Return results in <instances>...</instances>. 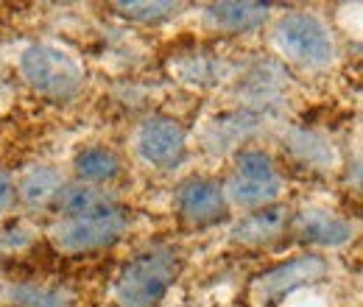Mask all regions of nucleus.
Listing matches in <instances>:
<instances>
[{
    "instance_id": "412c9836",
    "label": "nucleus",
    "mask_w": 363,
    "mask_h": 307,
    "mask_svg": "<svg viewBox=\"0 0 363 307\" xmlns=\"http://www.w3.org/2000/svg\"><path fill=\"white\" fill-rule=\"evenodd\" d=\"M14 201H17V182L0 168V216L9 213Z\"/></svg>"
},
{
    "instance_id": "6ab92c4d",
    "label": "nucleus",
    "mask_w": 363,
    "mask_h": 307,
    "mask_svg": "<svg viewBox=\"0 0 363 307\" xmlns=\"http://www.w3.org/2000/svg\"><path fill=\"white\" fill-rule=\"evenodd\" d=\"M112 9L132 20V23H143V26H157L165 20H174L182 11V3H171V0H121L112 3Z\"/></svg>"
},
{
    "instance_id": "6e6552de",
    "label": "nucleus",
    "mask_w": 363,
    "mask_h": 307,
    "mask_svg": "<svg viewBox=\"0 0 363 307\" xmlns=\"http://www.w3.org/2000/svg\"><path fill=\"white\" fill-rule=\"evenodd\" d=\"M174 207L179 218L190 226H210L227 216L229 204L224 196V184L204 176H190L177 187Z\"/></svg>"
},
{
    "instance_id": "f257e3e1",
    "label": "nucleus",
    "mask_w": 363,
    "mask_h": 307,
    "mask_svg": "<svg viewBox=\"0 0 363 307\" xmlns=\"http://www.w3.org/2000/svg\"><path fill=\"white\" fill-rule=\"evenodd\" d=\"M182 274V255L174 246H148L121 268L115 302L121 307H157Z\"/></svg>"
},
{
    "instance_id": "1a4fd4ad",
    "label": "nucleus",
    "mask_w": 363,
    "mask_h": 307,
    "mask_svg": "<svg viewBox=\"0 0 363 307\" xmlns=\"http://www.w3.org/2000/svg\"><path fill=\"white\" fill-rule=\"evenodd\" d=\"M260 129V112L252 106H238V109H224L216 118L207 121L204 134H201V145L207 154L213 157H224V154H238L243 143H249Z\"/></svg>"
},
{
    "instance_id": "9b49d317",
    "label": "nucleus",
    "mask_w": 363,
    "mask_h": 307,
    "mask_svg": "<svg viewBox=\"0 0 363 307\" xmlns=\"http://www.w3.org/2000/svg\"><path fill=\"white\" fill-rule=\"evenodd\" d=\"M272 17V9L266 3H252V0H227V3H210L201 11V23L227 37H246L260 31Z\"/></svg>"
},
{
    "instance_id": "f8f14e48",
    "label": "nucleus",
    "mask_w": 363,
    "mask_h": 307,
    "mask_svg": "<svg viewBox=\"0 0 363 307\" xmlns=\"http://www.w3.org/2000/svg\"><path fill=\"white\" fill-rule=\"evenodd\" d=\"M288 210H282V207H263V210H255V213H246L243 218H238L232 223V229H229V238L235 240V243H240V246H252V249H257V246H269L274 240H279L282 235H285V229H288Z\"/></svg>"
},
{
    "instance_id": "f03ea898",
    "label": "nucleus",
    "mask_w": 363,
    "mask_h": 307,
    "mask_svg": "<svg viewBox=\"0 0 363 307\" xmlns=\"http://www.w3.org/2000/svg\"><path fill=\"white\" fill-rule=\"evenodd\" d=\"M272 48L282 62L302 70H327L338 56L330 26L313 11H288L277 17L272 26Z\"/></svg>"
},
{
    "instance_id": "ddd939ff",
    "label": "nucleus",
    "mask_w": 363,
    "mask_h": 307,
    "mask_svg": "<svg viewBox=\"0 0 363 307\" xmlns=\"http://www.w3.org/2000/svg\"><path fill=\"white\" fill-rule=\"evenodd\" d=\"M121 204L115 201V196H109L101 187L92 184H65L56 196V210L62 213V218H90V216H106L112 210H118Z\"/></svg>"
},
{
    "instance_id": "20e7f679",
    "label": "nucleus",
    "mask_w": 363,
    "mask_h": 307,
    "mask_svg": "<svg viewBox=\"0 0 363 307\" xmlns=\"http://www.w3.org/2000/svg\"><path fill=\"white\" fill-rule=\"evenodd\" d=\"M285 182L277 171L274 160L260 148H240L235 154V174L224 184L227 204L243 213L272 207L279 199Z\"/></svg>"
},
{
    "instance_id": "9d476101",
    "label": "nucleus",
    "mask_w": 363,
    "mask_h": 307,
    "mask_svg": "<svg viewBox=\"0 0 363 307\" xmlns=\"http://www.w3.org/2000/svg\"><path fill=\"white\" fill-rule=\"evenodd\" d=\"M288 226L294 229V235L299 240L318 246V249H341V246L352 243V238H355L352 221L335 216L327 207H302Z\"/></svg>"
},
{
    "instance_id": "f3484780",
    "label": "nucleus",
    "mask_w": 363,
    "mask_h": 307,
    "mask_svg": "<svg viewBox=\"0 0 363 307\" xmlns=\"http://www.w3.org/2000/svg\"><path fill=\"white\" fill-rule=\"evenodd\" d=\"M229 67L224 59L210 56V53H184L179 62L174 65V73L179 76V82L193 84V87H213L221 84L229 76Z\"/></svg>"
},
{
    "instance_id": "2eb2a0df",
    "label": "nucleus",
    "mask_w": 363,
    "mask_h": 307,
    "mask_svg": "<svg viewBox=\"0 0 363 307\" xmlns=\"http://www.w3.org/2000/svg\"><path fill=\"white\" fill-rule=\"evenodd\" d=\"M123 171L121 165V157L106 148V145H90V148H82L76 157H73V174L82 184H106L112 179H118Z\"/></svg>"
},
{
    "instance_id": "0eeeda50",
    "label": "nucleus",
    "mask_w": 363,
    "mask_h": 307,
    "mask_svg": "<svg viewBox=\"0 0 363 307\" xmlns=\"http://www.w3.org/2000/svg\"><path fill=\"white\" fill-rule=\"evenodd\" d=\"M137 160L154 171L177 168L187 154V132L179 121L165 115H148L132 137Z\"/></svg>"
},
{
    "instance_id": "39448f33",
    "label": "nucleus",
    "mask_w": 363,
    "mask_h": 307,
    "mask_svg": "<svg viewBox=\"0 0 363 307\" xmlns=\"http://www.w3.org/2000/svg\"><path fill=\"white\" fill-rule=\"evenodd\" d=\"M126 229H129V210L118 207L106 216L59 218L48 229V238L65 255H90L115 246Z\"/></svg>"
},
{
    "instance_id": "423d86ee",
    "label": "nucleus",
    "mask_w": 363,
    "mask_h": 307,
    "mask_svg": "<svg viewBox=\"0 0 363 307\" xmlns=\"http://www.w3.org/2000/svg\"><path fill=\"white\" fill-rule=\"evenodd\" d=\"M330 265L318 255H299L282 265H274L272 271L260 274L252 285V299L257 307H277L294 299L299 291L313 288L327 277Z\"/></svg>"
},
{
    "instance_id": "4468645a",
    "label": "nucleus",
    "mask_w": 363,
    "mask_h": 307,
    "mask_svg": "<svg viewBox=\"0 0 363 307\" xmlns=\"http://www.w3.org/2000/svg\"><path fill=\"white\" fill-rule=\"evenodd\" d=\"M285 145L288 151L302 162L308 165L311 171H330L335 168L338 162V154H335V145L324 137V134L313 132V129H288L285 132Z\"/></svg>"
},
{
    "instance_id": "7ed1b4c3",
    "label": "nucleus",
    "mask_w": 363,
    "mask_h": 307,
    "mask_svg": "<svg viewBox=\"0 0 363 307\" xmlns=\"http://www.w3.org/2000/svg\"><path fill=\"white\" fill-rule=\"evenodd\" d=\"M17 70L23 82L48 101H70L84 87L82 62L62 45L31 43L17 56Z\"/></svg>"
},
{
    "instance_id": "dca6fc26",
    "label": "nucleus",
    "mask_w": 363,
    "mask_h": 307,
    "mask_svg": "<svg viewBox=\"0 0 363 307\" xmlns=\"http://www.w3.org/2000/svg\"><path fill=\"white\" fill-rule=\"evenodd\" d=\"M62 187H65V179L59 174V168H53V165H31L23 174V179L17 182V196L28 207H45L50 201H56Z\"/></svg>"
},
{
    "instance_id": "a211bd4d",
    "label": "nucleus",
    "mask_w": 363,
    "mask_h": 307,
    "mask_svg": "<svg viewBox=\"0 0 363 307\" xmlns=\"http://www.w3.org/2000/svg\"><path fill=\"white\" fill-rule=\"evenodd\" d=\"M285 87H288V73L282 70L279 62H257L243 76V89H246V95L252 101L277 98Z\"/></svg>"
},
{
    "instance_id": "aec40b11",
    "label": "nucleus",
    "mask_w": 363,
    "mask_h": 307,
    "mask_svg": "<svg viewBox=\"0 0 363 307\" xmlns=\"http://www.w3.org/2000/svg\"><path fill=\"white\" fill-rule=\"evenodd\" d=\"M11 299L20 307H67L59 291L40 288V285H17L11 288Z\"/></svg>"
}]
</instances>
